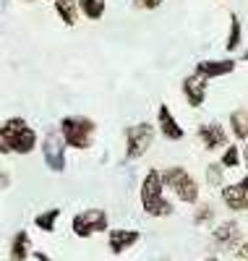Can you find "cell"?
I'll use <instances>...</instances> for the list:
<instances>
[{
  "instance_id": "1",
  "label": "cell",
  "mask_w": 248,
  "mask_h": 261,
  "mask_svg": "<svg viewBox=\"0 0 248 261\" xmlns=\"http://www.w3.org/2000/svg\"><path fill=\"white\" fill-rule=\"evenodd\" d=\"M139 199H141V209L146 217L162 220L175 212L172 201L165 196V180H162V170L149 167L146 175L141 178V188H139Z\"/></svg>"
},
{
  "instance_id": "2",
  "label": "cell",
  "mask_w": 248,
  "mask_h": 261,
  "mask_svg": "<svg viewBox=\"0 0 248 261\" xmlns=\"http://www.w3.org/2000/svg\"><path fill=\"white\" fill-rule=\"evenodd\" d=\"M58 130H60L63 141L68 144V149L86 151V149L94 146L97 120H92L89 115H65V118H60Z\"/></svg>"
},
{
  "instance_id": "3",
  "label": "cell",
  "mask_w": 248,
  "mask_h": 261,
  "mask_svg": "<svg viewBox=\"0 0 248 261\" xmlns=\"http://www.w3.org/2000/svg\"><path fill=\"white\" fill-rule=\"evenodd\" d=\"M162 180H165V188H170L175 193V199L180 204H199L201 186L186 167H180V165L165 167L162 170Z\"/></svg>"
},
{
  "instance_id": "4",
  "label": "cell",
  "mask_w": 248,
  "mask_h": 261,
  "mask_svg": "<svg viewBox=\"0 0 248 261\" xmlns=\"http://www.w3.org/2000/svg\"><path fill=\"white\" fill-rule=\"evenodd\" d=\"M157 139V128L149 123V120H141V123H133L126 128V160L128 162H136L141 160L146 151L152 149Z\"/></svg>"
},
{
  "instance_id": "5",
  "label": "cell",
  "mask_w": 248,
  "mask_h": 261,
  "mask_svg": "<svg viewBox=\"0 0 248 261\" xmlns=\"http://www.w3.org/2000/svg\"><path fill=\"white\" fill-rule=\"evenodd\" d=\"M3 128H6V134H8V139H11V144H13V154H18V157H29L32 151L37 149V130L24 120V118H8L6 123H3Z\"/></svg>"
},
{
  "instance_id": "6",
  "label": "cell",
  "mask_w": 248,
  "mask_h": 261,
  "mask_svg": "<svg viewBox=\"0 0 248 261\" xmlns=\"http://www.w3.org/2000/svg\"><path fill=\"white\" fill-rule=\"evenodd\" d=\"M71 230H73L76 238H92L97 232H107L110 230V217H107L105 209H84V212L73 214Z\"/></svg>"
},
{
  "instance_id": "7",
  "label": "cell",
  "mask_w": 248,
  "mask_h": 261,
  "mask_svg": "<svg viewBox=\"0 0 248 261\" xmlns=\"http://www.w3.org/2000/svg\"><path fill=\"white\" fill-rule=\"evenodd\" d=\"M39 146H42L44 165H47L53 172H63L65 167H68V160H65V149H68V144L63 141L60 130L50 128L47 134H44V139L39 141Z\"/></svg>"
},
{
  "instance_id": "8",
  "label": "cell",
  "mask_w": 248,
  "mask_h": 261,
  "mask_svg": "<svg viewBox=\"0 0 248 261\" xmlns=\"http://www.w3.org/2000/svg\"><path fill=\"white\" fill-rule=\"evenodd\" d=\"M196 139L201 141L207 151H225L233 141H230V128H225L219 120H209V123H201L196 128Z\"/></svg>"
},
{
  "instance_id": "9",
  "label": "cell",
  "mask_w": 248,
  "mask_h": 261,
  "mask_svg": "<svg viewBox=\"0 0 248 261\" xmlns=\"http://www.w3.org/2000/svg\"><path fill=\"white\" fill-rule=\"evenodd\" d=\"M219 199L225 204V209H230L235 214L248 212V175H243L235 183H228L219 188Z\"/></svg>"
},
{
  "instance_id": "10",
  "label": "cell",
  "mask_w": 248,
  "mask_h": 261,
  "mask_svg": "<svg viewBox=\"0 0 248 261\" xmlns=\"http://www.w3.org/2000/svg\"><path fill=\"white\" fill-rule=\"evenodd\" d=\"M212 243L217 251H235L243 243V230L238 220H225L212 230Z\"/></svg>"
},
{
  "instance_id": "11",
  "label": "cell",
  "mask_w": 248,
  "mask_h": 261,
  "mask_svg": "<svg viewBox=\"0 0 248 261\" xmlns=\"http://www.w3.org/2000/svg\"><path fill=\"white\" fill-rule=\"evenodd\" d=\"M235 68H238L235 58H204V60H199L193 65V73H199V76H204L207 81H212V79L230 76Z\"/></svg>"
},
{
  "instance_id": "12",
  "label": "cell",
  "mask_w": 248,
  "mask_h": 261,
  "mask_svg": "<svg viewBox=\"0 0 248 261\" xmlns=\"http://www.w3.org/2000/svg\"><path fill=\"white\" fill-rule=\"evenodd\" d=\"M180 92H183L188 107H193V110H199V107H204L207 102V94H209V81L204 76L199 73H191L186 76L183 81H180Z\"/></svg>"
},
{
  "instance_id": "13",
  "label": "cell",
  "mask_w": 248,
  "mask_h": 261,
  "mask_svg": "<svg viewBox=\"0 0 248 261\" xmlns=\"http://www.w3.org/2000/svg\"><path fill=\"white\" fill-rule=\"evenodd\" d=\"M141 241V232L133 230V227H118V230H110L107 232V248L112 256H120L128 248H133Z\"/></svg>"
},
{
  "instance_id": "14",
  "label": "cell",
  "mask_w": 248,
  "mask_h": 261,
  "mask_svg": "<svg viewBox=\"0 0 248 261\" xmlns=\"http://www.w3.org/2000/svg\"><path fill=\"white\" fill-rule=\"evenodd\" d=\"M157 130H160L162 139H167V141H180V139L186 136L183 125L178 123V118L172 115V110H170L167 105L157 107Z\"/></svg>"
},
{
  "instance_id": "15",
  "label": "cell",
  "mask_w": 248,
  "mask_h": 261,
  "mask_svg": "<svg viewBox=\"0 0 248 261\" xmlns=\"http://www.w3.org/2000/svg\"><path fill=\"white\" fill-rule=\"evenodd\" d=\"M228 128L235 141H240V144L248 141V107H235L228 115Z\"/></svg>"
},
{
  "instance_id": "16",
  "label": "cell",
  "mask_w": 248,
  "mask_h": 261,
  "mask_svg": "<svg viewBox=\"0 0 248 261\" xmlns=\"http://www.w3.org/2000/svg\"><path fill=\"white\" fill-rule=\"evenodd\" d=\"M32 238L27 230H18L13 238H11V248H8V258L11 261H27L32 256Z\"/></svg>"
},
{
  "instance_id": "17",
  "label": "cell",
  "mask_w": 248,
  "mask_h": 261,
  "mask_svg": "<svg viewBox=\"0 0 248 261\" xmlns=\"http://www.w3.org/2000/svg\"><path fill=\"white\" fill-rule=\"evenodd\" d=\"M53 8L58 13V18L65 27H76L79 24V0H53Z\"/></svg>"
},
{
  "instance_id": "18",
  "label": "cell",
  "mask_w": 248,
  "mask_h": 261,
  "mask_svg": "<svg viewBox=\"0 0 248 261\" xmlns=\"http://www.w3.org/2000/svg\"><path fill=\"white\" fill-rule=\"evenodd\" d=\"M243 45V24H240V16L238 13H230V29H228V39H225V50L230 55L238 53Z\"/></svg>"
},
{
  "instance_id": "19",
  "label": "cell",
  "mask_w": 248,
  "mask_h": 261,
  "mask_svg": "<svg viewBox=\"0 0 248 261\" xmlns=\"http://www.w3.org/2000/svg\"><path fill=\"white\" fill-rule=\"evenodd\" d=\"M217 220V209L212 201H199L196 209H193V225L196 227H204V225H212Z\"/></svg>"
},
{
  "instance_id": "20",
  "label": "cell",
  "mask_w": 248,
  "mask_h": 261,
  "mask_svg": "<svg viewBox=\"0 0 248 261\" xmlns=\"http://www.w3.org/2000/svg\"><path fill=\"white\" fill-rule=\"evenodd\" d=\"M58 220H60V206H53V209L39 212V214L34 217V225H37V230H42V232H53L55 225H58Z\"/></svg>"
},
{
  "instance_id": "21",
  "label": "cell",
  "mask_w": 248,
  "mask_h": 261,
  "mask_svg": "<svg viewBox=\"0 0 248 261\" xmlns=\"http://www.w3.org/2000/svg\"><path fill=\"white\" fill-rule=\"evenodd\" d=\"M204 183L209 188H222V186H228L225 183V165L217 160V162H209L207 170H204Z\"/></svg>"
},
{
  "instance_id": "22",
  "label": "cell",
  "mask_w": 248,
  "mask_h": 261,
  "mask_svg": "<svg viewBox=\"0 0 248 261\" xmlns=\"http://www.w3.org/2000/svg\"><path fill=\"white\" fill-rule=\"evenodd\" d=\"M79 8H81V16L89 18V21H100L107 11V3L105 0H79Z\"/></svg>"
},
{
  "instance_id": "23",
  "label": "cell",
  "mask_w": 248,
  "mask_h": 261,
  "mask_svg": "<svg viewBox=\"0 0 248 261\" xmlns=\"http://www.w3.org/2000/svg\"><path fill=\"white\" fill-rule=\"evenodd\" d=\"M219 162L225 165V170H235V167H240L243 165V146H238L235 141L222 151V157H219Z\"/></svg>"
},
{
  "instance_id": "24",
  "label": "cell",
  "mask_w": 248,
  "mask_h": 261,
  "mask_svg": "<svg viewBox=\"0 0 248 261\" xmlns=\"http://www.w3.org/2000/svg\"><path fill=\"white\" fill-rule=\"evenodd\" d=\"M0 154H13V144H11L3 125H0Z\"/></svg>"
},
{
  "instance_id": "25",
  "label": "cell",
  "mask_w": 248,
  "mask_h": 261,
  "mask_svg": "<svg viewBox=\"0 0 248 261\" xmlns=\"http://www.w3.org/2000/svg\"><path fill=\"white\" fill-rule=\"evenodd\" d=\"M162 3H165V0H133V6L141 8V11H157Z\"/></svg>"
},
{
  "instance_id": "26",
  "label": "cell",
  "mask_w": 248,
  "mask_h": 261,
  "mask_svg": "<svg viewBox=\"0 0 248 261\" xmlns=\"http://www.w3.org/2000/svg\"><path fill=\"white\" fill-rule=\"evenodd\" d=\"M233 253H235V258H240V261H248V241H243V243H240V246H238Z\"/></svg>"
},
{
  "instance_id": "27",
  "label": "cell",
  "mask_w": 248,
  "mask_h": 261,
  "mask_svg": "<svg viewBox=\"0 0 248 261\" xmlns=\"http://www.w3.org/2000/svg\"><path fill=\"white\" fill-rule=\"evenodd\" d=\"M8 186H11V175H8L6 170H0V191H6Z\"/></svg>"
},
{
  "instance_id": "28",
  "label": "cell",
  "mask_w": 248,
  "mask_h": 261,
  "mask_svg": "<svg viewBox=\"0 0 248 261\" xmlns=\"http://www.w3.org/2000/svg\"><path fill=\"white\" fill-rule=\"evenodd\" d=\"M32 256H34V258H37V261H53V258H50V256H47V253H44V251H34V253H32Z\"/></svg>"
},
{
  "instance_id": "29",
  "label": "cell",
  "mask_w": 248,
  "mask_h": 261,
  "mask_svg": "<svg viewBox=\"0 0 248 261\" xmlns=\"http://www.w3.org/2000/svg\"><path fill=\"white\" fill-rule=\"evenodd\" d=\"M243 167H245V175H248V141L243 144Z\"/></svg>"
},
{
  "instance_id": "30",
  "label": "cell",
  "mask_w": 248,
  "mask_h": 261,
  "mask_svg": "<svg viewBox=\"0 0 248 261\" xmlns=\"http://www.w3.org/2000/svg\"><path fill=\"white\" fill-rule=\"evenodd\" d=\"M204 261H222V258H219V256H207Z\"/></svg>"
},
{
  "instance_id": "31",
  "label": "cell",
  "mask_w": 248,
  "mask_h": 261,
  "mask_svg": "<svg viewBox=\"0 0 248 261\" xmlns=\"http://www.w3.org/2000/svg\"><path fill=\"white\" fill-rule=\"evenodd\" d=\"M243 60H245V63H248V50H245V53H243Z\"/></svg>"
},
{
  "instance_id": "32",
  "label": "cell",
  "mask_w": 248,
  "mask_h": 261,
  "mask_svg": "<svg viewBox=\"0 0 248 261\" xmlns=\"http://www.w3.org/2000/svg\"><path fill=\"white\" fill-rule=\"evenodd\" d=\"M27 3H34V0H27Z\"/></svg>"
}]
</instances>
